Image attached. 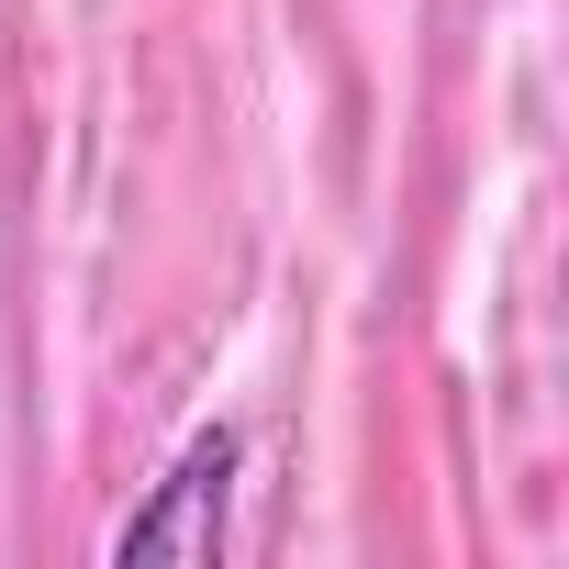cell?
Here are the masks:
<instances>
[{
  "label": "cell",
  "instance_id": "obj_1",
  "mask_svg": "<svg viewBox=\"0 0 569 569\" xmlns=\"http://www.w3.org/2000/svg\"><path fill=\"white\" fill-rule=\"evenodd\" d=\"M234 491H246V425H190L168 447V469L146 480V502L112 525V558H179L212 569L234 547Z\"/></svg>",
  "mask_w": 569,
  "mask_h": 569
}]
</instances>
